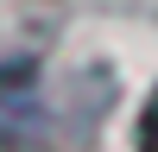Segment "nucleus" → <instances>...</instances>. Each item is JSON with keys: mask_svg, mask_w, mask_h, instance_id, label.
<instances>
[{"mask_svg": "<svg viewBox=\"0 0 158 152\" xmlns=\"http://www.w3.org/2000/svg\"><path fill=\"white\" fill-rule=\"evenodd\" d=\"M146 152H158V108H152V120H146Z\"/></svg>", "mask_w": 158, "mask_h": 152, "instance_id": "obj_1", "label": "nucleus"}]
</instances>
